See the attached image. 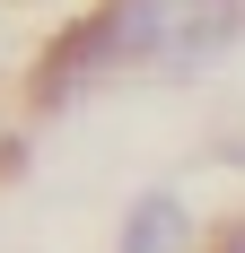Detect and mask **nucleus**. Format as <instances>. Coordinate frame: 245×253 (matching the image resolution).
Returning a JSON list of instances; mask_svg holds the SVG:
<instances>
[{
  "label": "nucleus",
  "instance_id": "obj_2",
  "mask_svg": "<svg viewBox=\"0 0 245 253\" xmlns=\"http://www.w3.org/2000/svg\"><path fill=\"white\" fill-rule=\"evenodd\" d=\"M114 253H184V201H175V192H140Z\"/></svg>",
  "mask_w": 245,
  "mask_h": 253
},
{
  "label": "nucleus",
  "instance_id": "obj_1",
  "mask_svg": "<svg viewBox=\"0 0 245 253\" xmlns=\"http://www.w3.org/2000/svg\"><path fill=\"white\" fill-rule=\"evenodd\" d=\"M237 44V0H114L105 26L88 35L97 70H158V79H201Z\"/></svg>",
  "mask_w": 245,
  "mask_h": 253
}]
</instances>
